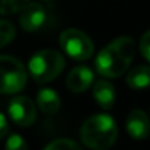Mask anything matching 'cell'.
I'll return each instance as SVG.
<instances>
[{
    "label": "cell",
    "mask_w": 150,
    "mask_h": 150,
    "mask_svg": "<svg viewBox=\"0 0 150 150\" xmlns=\"http://www.w3.org/2000/svg\"><path fill=\"white\" fill-rule=\"evenodd\" d=\"M136 54V42L131 37H120L103 47L96 55V70L103 77H120L130 67Z\"/></svg>",
    "instance_id": "obj_1"
},
{
    "label": "cell",
    "mask_w": 150,
    "mask_h": 150,
    "mask_svg": "<svg viewBox=\"0 0 150 150\" xmlns=\"http://www.w3.org/2000/svg\"><path fill=\"white\" fill-rule=\"evenodd\" d=\"M118 137V127L115 120L106 114L89 117L80 128V139L86 147L92 150L109 149Z\"/></svg>",
    "instance_id": "obj_2"
},
{
    "label": "cell",
    "mask_w": 150,
    "mask_h": 150,
    "mask_svg": "<svg viewBox=\"0 0 150 150\" xmlns=\"http://www.w3.org/2000/svg\"><path fill=\"white\" fill-rule=\"evenodd\" d=\"M66 60L55 50H41L35 52L28 61V71L35 83L45 85L57 79L64 70Z\"/></svg>",
    "instance_id": "obj_3"
},
{
    "label": "cell",
    "mask_w": 150,
    "mask_h": 150,
    "mask_svg": "<svg viewBox=\"0 0 150 150\" xmlns=\"http://www.w3.org/2000/svg\"><path fill=\"white\" fill-rule=\"evenodd\" d=\"M28 82V71L21 60L12 55H0V93L21 92Z\"/></svg>",
    "instance_id": "obj_4"
},
{
    "label": "cell",
    "mask_w": 150,
    "mask_h": 150,
    "mask_svg": "<svg viewBox=\"0 0 150 150\" xmlns=\"http://www.w3.org/2000/svg\"><path fill=\"white\" fill-rule=\"evenodd\" d=\"M60 45L70 58L77 61L91 58L95 51L92 40L83 31L76 28H69L60 34Z\"/></svg>",
    "instance_id": "obj_5"
},
{
    "label": "cell",
    "mask_w": 150,
    "mask_h": 150,
    "mask_svg": "<svg viewBox=\"0 0 150 150\" xmlns=\"http://www.w3.org/2000/svg\"><path fill=\"white\" fill-rule=\"evenodd\" d=\"M19 13V23L25 32H38L50 22V12L41 3L29 1Z\"/></svg>",
    "instance_id": "obj_6"
},
{
    "label": "cell",
    "mask_w": 150,
    "mask_h": 150,
    "mask_svg": "<svg viewBox=\"0 0 150 150\" xmlns=\"http://www.w3.org/2000/svg\"><path fill=\"white\" fill-rule=\"evenodd\" d=\"M9 117L19 127H29L37 120V106L28 96H16L7 105Z\"/></svg>",
    "instance_id": "obj_7"
},
{
    "label": "cell",
    "mask_w": 150,
    "mask_h": 150,
    "mask_svg": "<svg viewBox=\"0 0 150 150\" xmlns=\"http://www.w3.org/2000/svg\"><path fill=\"white\" fill-rule=\"evenodd\" d=\"M125 128L131 139L144 140L150 134V120L143 109H133L125 120Z\"/></svg>",
    "instance_id": "obj_8"
},
{
    "label": "cell",
    "mask_w": 150,
    "mask_h": 150,
    "mask_svg": "<svg viewBox=\"0 0 150 150\" xmlns=\"http://www.w3.org/2000/svg\"><path fill=\"white\" fill-rule=\"evenodd\" d=\"M93 83V71L88 66H77L70 70L66 77V86L73 93H82L88 91Z\"/></svg>",
    "instance_id": "obj_9"
},
{
    "label": "cell",
    "mask_w": 150,
    "mask_h": 150,
    "mask_svg": "<svg viewBox=\"0 0 150 150\" xmlns=\"http://www.w3.org/2000/svg\"><path fill=\"white\" fill-rule=\"evenodd\" d=\"M93 98L102 109H111L115 103V88L108 80H98L92 89Z\"/></svg>",
    "instance_id": "obj_10"
},
{
    "label": "cell",
    "mask_w": 150,
    "mask_h": 150,
    "mask_svg": "<svg viewBox=\"0 0 150 150\" xmlns=\"http://www.w3.org/2000/svg\"><path fill=\"white\" fill-rule=\"evenodd\" d=\"M37 105L44 114L52 115L58 112L61 106V100L55 91H52L51 88H42L37 95Z\"/></svg>",
    "instance_id": "obj_11"
},
{
    "label": "cell",
    "mask_w": 150,
    "mask_h": 150,
    "mask_svg": "<svg viewBox=\"0 0 150 150\" xmlns=\"http://www.w3.org/2000/svg\"><path fill=\"white\" fill-rule=\"evenodd\" d=\"M127 85L134 91H143L150 88V66L140 64L134 67L125 77Z\"/></svg>",
    "instance_id": "obj_12"
},
{
    "label": "cell",
    "mask_w": 150,
    "mask_h": 150,
    "mask_svg": "<svg viewBox=\"0 0 150 150\" xmlns=\"http://www.w3.org/2000/svg\"><path fill=\"white\" fill-rule=\"evenodd\" d=\"M31 0H0V15L9 16L19 13Z\"/></svg>",
    "instance_id": "obj_13"
},
{
    "label": "cell",
    "mask_w": 150,
    "mask_h": 150,
    "mask_svg": "<svg viewBox=\"0 0 150 150\" xmlns=\"http://www.w3.org/2000/svg\"><path fill=\"white\" fill-rule=\"evenodd\" d=\"M15 35H16V29H15L13 23L9 21L0 19V48L10 44L13 41Z\"/></svg>",
    "instance_id": "obj_14"
},
{
    "label": "cell",
    "mask_w": 150,
    "mask_h": 150,
    "mask_svg": "<svg viewBox=\"0 0 150 150\" xmlns=\"http://www.w3.org/2000/svg\"><path fill=\"white\" fill-rule=\"evenodd\" d=\"M44 150H82V147L76 142H73V140L58 139V140L51 142Z\"/></svg>",
    "instance_id": "obj_15"
},
{
    "label": "cell",
    "mask_w": 150,
    "mask_h": 150,
    "mask_svg": "<svg viewBox=\"0 0 150 150\" xmlns=\"http://www.w3.org/2000/svg\"><path fill=\"white\" fill-rule=\"evenodd\" d=\"M6 150H28V144L21 136L12 134L6 140Z\"/></svg>",
    "instance_id": "obj_16"
},
{
    "label": "cell",
    "mask_w": 150,
    "mask_h": 150,
    "mask_svg": "<svg viewBox=\"0 0 150 150\" xmlns=\"http://www.w3.org/2000/svg\"><path fill=\"white\" fill-rule=\"evenodd\" d=\"M139 48H140L142 55H143L147 61H150V29L146 31V32L143 34V37L140 38Z\"/></svg>",
    "instance_id": "obj_17"
},
{
    "label": "cell",
    "mask_w": 150,
    "mask_h": 150,
    "mask_svg": "<svg viewBox=\"0 0 150 150\" xmlns=\"http://www.w3.org/2000/svg\"><path fill=\"white\" fill-rule=\"evenodd\" d=\"M9 131V124H7V120L6 117L0 112V139H3Z\"/></svg>",
    "instance_id": "obj_18"
},
{
    "label": "cell",
    "mask_w": 150,
    "mask_h": 150,
    "mask_svg": "<svg viewBox=\"0 0 150 150\" xmlns=\"http://www.w3.org/2000/svg\"><path fill=\"white\" fill-rule=\"evenodd\" d=\"M44 1H51V0H44Z\"/></svg>",
    "instance_id": "obj_19"
}]
</instances>
